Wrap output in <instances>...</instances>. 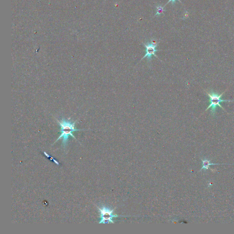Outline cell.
<instances>
[{
    "label": "cell",
    "instance_id": "8",
    "mask_svg": "<svg viewBox=\"0 0 234 234\" xmlns=\"http://www.w3.org/2000/svg\"><path fill=\"white\" fill-rule=\"evenodd\" d=\"M180 1V2H181V1H180V0H169V1L168 2V3H169V2H172V4H173V3H174L175 2V1Z\"/></svg>",
    "mask_w": 234,
    "mask_h": 234
},
{
    "label": "cell",
    "instance_id": "7",
    "mask_svg": "<svg viewBox=\"0 0 234 234\" xmlns=\"http://www.w3.org/2000/svg\"><path fill=\"white\" fill-rule=\"evenodd\" d=\"M44 155H45L47 157H48V158H49V159H50L51 160L53 161L54 162H55V163H56V164L57 165H59V163H58V161H57L56 160L54 159V158L53 157H51V156L49 155L48 154H47V153L45 152H44Z\"/></svg>",
    "mask_w": 234,
    "mask_h": 234
},
{
    "label": "cell",
    "instance_id": "1",
    "mask_svg": "<svg viewBox=\"0 0 234 234\" xmlns=\"http://www.w3.org/2000/svg\"><path fill=\"white\" fill-rule=\"evenodd\" d=\"M56 120L57 121L58 123L60 124L61 126L60 132L61 133V135L55 142L62 138V145L65 147H66V146L69 136H71L77 141L76 138L72 133L73 132L76 131H85L84 129H78L75 128V124L77 121L72 122L70 119H66L65 118H62L61 121H58L57 119H56Z\"/></svg>",
    "mask_w": 234,
    "mask_h": 234
},
{
    "label": "cell",
    "instance_id": "2",
    "mask_svg": "<svg viewBox=\"0 0 234 234\" xmlns=\"http://www.w3.org/2000/svg\"><path fill=\"white\" fill-rule=\"evenodd\" d=\"M227 91V89L225 90V91H224L223 93L219 95L218 94L216 93L214 91H210L209 93H208L206 91L207 94L208 95V97H210V104L208 106L207 109H206L205 111L208 110L210 108H211V113L213 115H215V113L216 110L217 106H218L221 108L223 110L225 111L224 108L221 106L220 104V103L223 102H234L233 101H230V100H221L220 98L222 97V95L225 93V92ZM226 112V111H225Z\"/></svg>",
    "mask_w": 234,
    "mask_h": 234
},
{
    "label": "cell",
    "instance_id": "6",
    "mask_svg": "<svg viewBox=\"0 0 234 234\" xmlns=\"http://www.w3.org/2000/svg\"><path fill=\"white\" fill-rule=\"evenodd\" d=\"M156 13L155 16L161 15L163 14V12L165 11L164 7H162L161 6H156Z\"/></svg>",
    "mask_w": 234,
    "mask_h": 234
},
{
    "label": "cell",
    "instance_id": "4",
    "mask_svg": "<svg viewBox=\"0 0 234 234\" xmlns=\"http://www.w3.org/2000/svg\"><path fill=\"white\" fill-rule=\"evenodd\" d=\"M158 44V43L156 42L155 40H152L151 43H148L144 44L146 48V54L141 60H142L146 58H147V60H150L152 58V56L158 58L157 56L156 55V53L159 51L156 49V48L157 47Z\"/></svg>",
    "mask_w": 234,
    "mask_h": 234
},
{
    "label": "cell",
    "instance_id": "5",
    "mask_svg": "<svg viewBox=\"0 0 234 234\" xmlns=\"http://www.w3.org/2000/svg\"><path fill=\"white\" fill-rule=\"evenodd\" d=\"M203 162V167L200 171L202 170H204L205 171L206 170L210 168V166L211 165H220L219 164H214L211 163H210V161L208 160H202Z\"/></svg>",
    "mask_w": 234,
    "mask_h": 234
},
{
    "label": "cell",
    "instance_id": "3",
    "mask_svg": "<svg viewBox=\"0 0 234 234\" xmlns=\"http://www.w3.org/2000/svg\"><path fill=\"white\" fill-rule=\"evenodd\" d=\"M98 208L100 212V217L101 219L99 224H108L109 223L114 224V221L113 220V218L118 217V215L113 214L115 208L111 210L105 206H103L101 208L98 207Z\"/></svg>",
    "mask_w": 234,
    "mask_h": 234
}]
</instances>
